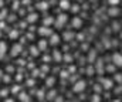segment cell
<instances>
[{
  "mask_svg": "<svg viewBox=\"0 0 122 102\" xmlns=\"http://www.w3.org/2000/svg\"><path fill=\"white\" fill-rule=\"evenodd\" d=\"M37 9H40V10H47L48 9V6H47V3H40V4H37Z\"/></svg>",
  "mask_w": 122,
  "mask_h": 102,
  "instance_id": "obj_12",
  "label": "cell"
},
{
  "mask_svg": "<svg viewBox=\"0 0 122 102\" xmlns=\"http://www.w3.org/2000/svg\"><path fill=\"white\" fill-rule=\"evenodd\" d=\"M46 45H47V43H46V41H41V43H40V48H41V50H44V48H46Z\"/></svg>",
  "mask_w": 122,
  "mask_h": 102,
  "instance_id": "obj_17",
  "label": "cell"
},
{
  "mask_svg": "<svg viewBox=\"0 0 122 102\" xmlns=\"http://www.w3.org/2000/svg\"><path fill=\"white\" fill-rule=\"evenodd\" d=\"M67 20H68V17H67L65 14H60L54 23H56V26H57V27H62V26L67 23Z\"/></svg>",
  "mask_w": 122,
  "mask_h": 102,
  "instance_id": "obj_1",
  "label": "cell"
},
{
  "mask_svg": "<svg viewBox=\"0 0 122 102\" xmlns=\"http://www.w3.org/2000/svg\"><path fill=\"white\" fill-rule=\"evenodd\" d=\"M108 1H109L111 4H114V6H117V4L119 3V0H108Z\"/></svg>",
  "mask_w": 122,
  "mask_h": 102,
  "instance_id": "obj_18",
  "label": "cell"
},
{
  "mask_svg": "<svg viewBox=\"0 0 122 102\" xmlns=\"http://www.w3.org/2000/svg\"><path fill=\"white\" fill-rule=\"evenodd\" d=\"M60 43V37L57 34H51V38H50V44L51 45H57Z\"/></svg>",
  "mask_w": 122,
  "mask_h": 102,
  "instance_id": "obj_6",
  "label": "cell"
},
{
  "mask_svg": "<svg viewBox=\"0 0 122 102\" xmlns=\"http://www.w3.org/2000/svg\"><path fill=\"white\" fill-rule=\"evenodd\" d=\"M6 50H7V45H6L4 43H0V58H1L3 55H4Z\"/></svg>",
  "mask_w": 122,
  "mask_h": 102,
  "instance_id": "obj_10",
  "label": "cell"
},
{
  "mask_svg": "<svg viewBox=\"0 0 122 102\" xmlns=\"http://www.w3.org/2000/svg\"><path fill=\"white\" fill-rule=\"evenodd\" d=\"M37 19H38V16H37V14H36V13H31L30 16H29V17H27V20H29V21H30V23H34V21H36V20H37Z\"/></svg>",
  "mask_w": 122,
  "mask_h": 102,
  "instance_id": "obj_11",
  "label": "cell"
},
{
  "mask_svg": "<svg viewBox=\"0 0 122 102\" xmlns=\"http://www.w3.org/2000/svg\"><path fill=\"white\" fill-rule=\"evenodd\" d=\"M70 37H72V35H71V34H70V33H67V34H65V35H64V38H65V40H68Z\"/></svg>",
  "mask_w": 122,
  "mask_h": 102,
  "instance_id": "obj_20",
  "label": "cell"
},
{
  "mask_svg": "<svg viewBox=\"0 0 122 102\" xmlns=\"http://www.w3.org/2000/svg\"><path fill=\"white\" fill-rule=\"evenodd\" d=\"M85 89V81H78L75 85H74V91L75 92H81Z\"/></svg>",
  "mask_w": 122,
  "mask_h": 102,
  "instance_id": "obj_2",
  "label": "cell"
},
{
  "mask_svg": "<svg viewBox=\"0 0 122 102\" xmlns=\"http://www.w3.org/2000/svg\"><path fill=\"white\" fill-rule=\"evenodd\" d=\"M53 82H54V78H50V79H47V85H48V87H53V85H51Z\"/></svg>",
  "mask_w": 122,
  "mask_h": 102,
  "instance_id": "obj_16",
  "label": "cell"
},
{
  "mask_svg": "<svg viewBox=\"0 0 122 102\" xmlns=\"http://www.w3.org/2000/svg\"><path fill=\"white\" fill-rule=\"evenodd\" d=\"M115 78L118 79V82H121V75H115Z\"/></svg>",
  "mask_w": 122,
  "mask_h": 102,
  "instance_id": "obj_22",
  "label": "cell"
},
{
  "mask_svg": "<svg viewBox=\"0 0 122 102\" xmlns=\"http://www.w3.org/2000/svg\"><path fill=\"white\" fill-rule=\"evenodd\" d=\"M38 34L40 35H51L53 31L50 29H47V27H41V29H38Z\"/></svg>",
  "mask_w": 122,
  "mask_h": 102,
  "instance_id": "obj_4",
  "label": "cell"
},
{
  "mask_svg": "<svg viewBox=\"0 0 122 102\" xmlns=\"http://www.w3.org/2000/svg\"><path fill=\"white\" fill-rule=\"evenodd\" d=\"M112 60H114V64H115V65H118V67H121V65H122V58H121V54H114Z\"/></svg>",
  "mask_w": 122,
  "mask_h": 102,
  "instance_id": "obj_5",
  "label": "cell"
},
{
  "mask_svg": "<svg viewBox=\"0 0 122 102\" xmlns=\"http://www.w3.org/2000/svg\"><path fill=\"white\" fill-rule=\"evenodd\" d=\"M60 6L62 10H67V9H70V3H68V0H61L60 1Z\"/></svg>",
  "mask_w": 122,
  "mask_h": 102,
  "instance_id": "obj_9",
  "label": "cell"
},
{
  "mask_svg": "<svg viewBox=\"0 0 122 102\" xmlns=\"http://www.w3.org/2000/svg\"><path fill=\"white\" fill-rule=\"evenodd\" d=\"M1 77H3V72H1V69H0V79H1Z\"/></svg>",
  "mask_w": 122,
  "mask_h": 102,
  "instance_id": "obj_23",
  "label": "cell"
},
{
  "mask_svg": "<svg viewBox=\"0 0 122 102\" xmlns=\"http://www.w3.org/2000/svg\"><path fill=\"white\" fill-rule=\"evenodd\" d=\"M20 50H21V45L20 44H16V45H13V48H11V55L13 57H16V55H19L20 54Z\"/></svg>",
  "mask_w": 122,
  "mask_h": 102,
  "instance_id": "obj_3",
  "label": "cell"
},
{
  "mask_svg": "<svg viewBox=\"0 0 122 102\" xmlns=\"http://www.w3.org/2000/svg\"><path fill=\"white\" fill-rule=\"evenodd\" d=\"M20 99L21 101H30V98H29L27 94H20Z\"/></svg>",
  "mask_w": 122,
  "mask_h": 102,
  "instance_id": "obj_14",
  "label": "cell"
},
{
  "mask_svg": "<svg viewBox=\"0 0 122 102\" xmlns=\"http://www.w3.org/2000/svg\"><path fill=\"white\" fill-rule=\"evenodd\" d=\"M72 26H74V29H80V27L82 26V21H81V19L75 17V19L72 20Z\"/></svg>",
  "mask_w": 122,
  "mask_h": 102,
  "instance_id": "obj_7",
  "label": "cell"
},
{
  "mask_svg": "<svg viewBox=\"0 0 122 102\" xmlns=\"http://www.w3.org/2000/svg\"><path fill=\"white\" fill-rule=\"evenodd\" d=\"M10 37H11V38H16V37H17V31H11V33H10Z\"/></svg>",
  "mask_w": 122,
  "mask_h": 102,
  "instance_id": "obj_19",
  "label": "cell"
},
{
  "mask_svg": "<svg viewBox=\"0 0 122 102\" xmlns=\"http://www.w3.org/2000/svg\"><path fill=\"white\" fill-rule=\"evenodd\" d=\"M60 58H61V55L57 53V51H56V60H60Z\"/></svg>",
  "mask_w": 122,
  "mask_h": 102,
  "instance_id": "obj_21",
  "label": "cell"
},
{
  "mask_svg": "<svg viewBox=\"0 0 122 102\" xmlns=\"http://www.w3.org/2000/svg\"><path fill=\"white\" fill-rule=\"evenodd\" d=\"M31 54H33V55H38V48L33 47V48H31Z\"/></svg>",
  "mask_w": 122,
  "mask_h": 102,
  "instance_id": "obj_15",
  "label": "cell"
},
{
  "mask_svg": "<svg viewBox=\"0 0 122 102\" xmlns=\"http://www.w3.org/2000/svg\"><path fill=\"white\" fill-rule=\"evenodd\" d=\"M53 23H54V19H53V17L44 19V24H53Z\"/></svg>",
  "mask_w": 122,
  "mask_h": 102,
  "instance_id": "obj_13",
  "label": "cell"
},
{
  "mask_svg": "<svg viewBox=\"0 0 122 102\" xmlns=\"http://www.w3.org/2000/svg\"><path fill=\"white\" fill-rule=\"evenodd\" d=\"M102 84H104V88L105 89H109L112 87V81L111 79H102Z\"/></svg>",
  "mask_w": 122,
  "mask_h": 102,
  "instance_id": "obj_8",
  "label": "cell"
}]
</instances>
